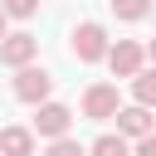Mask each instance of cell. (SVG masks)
Returning a JSON list of instances; mask_svg holds the SVG:
<instances>
[{
  "label": "cell",
  "instance_id": "8",
  "mask_svg": "<svg viewBox=\"0 0 156 156\" xmlns=\"http://www.w3.org/2000/svg\"><path fill=\"white\" fill-rule=\"evenodd\" d=\"M0 151L5 156H34V127H0Z\"/></svg>",
  "mask_w": 156,
  "mask_h": 156
},
{
  "label": "cell",
  "instance_id": "6",
  "mask_svg": "<svg viewBox=\"0 0 156 156\" xmlns=\"http://www.w3.org/2000/svg\"><path fill=\"white\" fill-rule=\"evenodd\" d=\"M34 54H39V39L24 34V29L0 39V63H5V68H24V63H34Z\"/></svg>",
  "mask_w": 156,
  "mask_h": 156
},
{
  "label": "cell",
  "instance_id": "5",
  "mask_svg": "<svg viewBox=\"0 0 156 156\" xmlns=\"http://www.w3.org/2000/svg\"><path fill=\"white\" fill-rule=\"evenodd\" d=\"M68 127H73V112H68L63 102H54V98H49V102H39V107H34V136L54 141V136H63Z\"/></svg>",
  "mask_w": 156,
  "mask_h": 156
},
{
  "label": "cell",
  "instance_id": "7",
  "mask_svg": "<svg viewBox=\"0 0 156 156\" xmlns=\"http://www.w3.org/2000/svg\"><path fill=\"white\" fill-rule=\"evenodd\" d=\"M117 132H122L127 141H136V136L156 132V117H151V107H146V102H132V107H117Z\"/></svg>",
  "mask_w": 156,
  "mask_h": 156
},
{
  "label": "cell",
  "instance_id": "12",
  "mask_svg": "<svg viewBox=\"0 0 156 156\" xmlns=\"http://www.w3.org/2000/svg\"><path fill=\"white\" fill-rule=\"evenodd\" d=\"M44 156H88V146H83V141H73V136L63 132V136H54V141L44 146Z\"/></svg>",
  "mask_w": 156,
  "mask_h": 156
},
{
  "label": "cell",
  "instance_id": "13",
  "mask_svg": "<svg viewBox=\"0 0 156 156\" xmlns=\"http://www.w3.org/2000/svg\"><path fill=\"white\" fill-rule=\"evenodd\" d=\"M0 5H5L10 20H34L39 15V0H0Z\"/></svg>",
  "mask_w": 156,
  "mask_h": 156
},
{
  "label": "cell",
  "instance_id": "1",
  "mask_svg": "<svg viewBox=\"0 0 156 156\" xmlns=\"http://www.w3.org/2000/svg\"><path fill=\"white\" fill-rule=\"evenodd\" d=\"M107 29L98 24V20H83L78 29H73V39H68V54L78 58V63H98V58H107Z\"/></svg>",
  "mask_w": 156,
  "mask_h": 156
},
{
  "label": "cell",
  "instance_id": "14",
  "mask_svg": "<svg viewBox=\"0 0 156 156\" xmlns=\"http://www.w3.org/2000/svg\"><path fill=\"white\" fill-rule=\"evenodd\" d=\"M132 156H156V132H146V136H136V146H132Z\"/></svg>",
  "mask_w": 156,
  "mask_h": 156
},
{
  "label": "cell",
  "instance_id": "10",
  "mask_svg": "<svg viewBox=\"0 0 156 156\" xmlns=\"http://www.w3.org/2000/svg\"><path fill=\"white\" fill-rule=\"evenodd\" d=\"M132 98H136V102H146V107H156V63H151V68H141V73L132 78Z\"/></svg>",
  "mask_w": 156,
  "mask_h": 156
},
{
  "label": "cell",
  "instance_id": "4",
  "mask_svg": "<svg viewBox=\"0 0 156 156\" xmlns=\"http://www.w3.org/2000/svg\"><path fill=\"white\" fill-rule=\"evenodd\" d=\"M141 63H146V49H141L136 39H117V44L107 49V68H112V78H136Z\"/></svg>",
  "mask_w": 156,
  "mask_h": 156
},
{
  "label": "cell",
  "instance_id": "3",
  "mask_svg": "<svg viewBox=\"0 0 156 156\" xmlns=\"http://www.w3.org/2000/svg\"><path fill=\"white\" fill-rule=\"evenodd\" d=\"M117 107H122L117 83H93V88L83 93V117H88V122H112Z\"/></svg>",
  "mask_w": 156,
  "mask_h": 156
},
{
  "label": "cell",
  "instance_id": "11",
  "mask_svg": "<svg viewBox=\"0 0 156 156\" xmlns=\"http://www.w3.org/2000/svg\"><path fill=\"white\" fill-rule=\"evenodd\" d=\"M107 5H112V15H117V20H127V24L151 15V0H107Z\"/></svg>",
  "mask_w": 156,
  "mask_h": 156
},
{
  "label": "cell",
  "instance_id": "16",
  "mask_svg": "<svg viewBox=\"0 0 156 156\" xmlns=\"http://www.w3.org/2000/svg\"><path fill=\"white\" fill-rule=\"evenodd\" d=\"M146 58H151V63H156V39H151V44H146Z\"/></svg>",
  "mask_w": 156,
  "mask_h": 156
},
{
  "label": "cell",
  "instance_id": "2",
  "mask_svg": "<svg viewBox=\"0 0 156 156\" xmlns=\"http://www.w3.org/2000/svg\"><path fill=\"white\" fill-rule=\"evenodd\" d=\"M49 93H54V73H49V68H39V63L15 68V98H20V102L39 107V102H49Z\"/></svg>",
  "mask_w": 156,
  "mask_h": 156
},
{
  "label": "cell",
  "instance_id": "15",
  "mask_svg": "<svg viewBox=\"0 0 156 156\" xmlns=\"http://www.w3.org/2000/svg\"><path fill=\"white\" fill-rule=\"evenodd\" d=\"M10 34V15H5V5H0V39Z\"/></svg>",
  "mask_w": 156,
  "mask_h": 156
},
{
  "label": "cell",
  "instance_id": "9",
  "mask_svg": "<svg viewBox=\"0 0 156 156\" xmlns=\"http://www.w3.org/2000/svg\"><path fill=\"white\" fill-rule=\"evenodd\" d=\"M88 156H132V146H127L122 132H102V136L88 146Z\"/></svg>",
  "mask_w": 156,
  "mask_h": 156
},
{
  "label": "cell",
  "instance_id": "17",
  "mask_svg": "<svg viewBox=\"0 0 156 156\" xmlns=\"http://www.w3.org/2000/svg\"><path fill=\"white\" fill-rule=\"evenodd\" d=\"M151 15H156V0H151Z\"/></svg>",
  "mask_w": 156,
  "mask_h": 156
}]
</instances>
